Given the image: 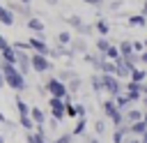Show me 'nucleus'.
<instances>
[{
    "label": "nucleus",
    "mask_w": 147,
    "mask_h": 143,
    "mask_svg": "<svg viewBox=\"0 0 147 143\" xmlns=\"http://www.w3.org/2000/svg\"><path fill=\"white\" fill-rule=\"evenodd\" d=\"M0 60H2V53H0Z\"/></svg>",
    "instance_id": "55"
},
{
    "label": "nucleus",
    "mask_w": 147,
    "mask_h": 143,
    "mask_svg": "<svg viewBox=\"0 0 147 143\" xmlns=\"http://www.w3.org/2000/svg\"><path fill=\"white\" fill-rule=\"evenodd\" d=\"M18 2H23V5H30V2H32V0H18Z\"/></svg>",
    "instance_id": "51"
},
{
    "label": "nucleus",
    "mask_w": 147,
    "mask_h": 143,
    "mask_svg": "<svg viewBox=\"0 0 147 143\" xmlns=\"http://www.w3.org/2000/svg\"><path fill=\"white\" fill-rule=\"evenodd\" d=\"M101 85H103V92H108L110 97H117L124 92V85L115 74H101Z\"/></svg>",
    "instance_id": "3"
},
{
    "label": "nucleus",
    "mask_w": 147,
    "mask_h": 143,
    "mask_svg": "<svg viewBox=\"0 0 147 143\" xmlns=\"http://www.w3.org/2000/svg\"><path fill=\"white\" fill-rule=\"evenodd\" d=\"M126 23H129V28H145L147 25V18H145V14H131L126 18Z\"/></svg>",
    "instance_id": "10"
},
{
    "label": "nucleus",
    "mask_w": 147,
    "mask_h": 143,
    "mask_svg": "<svg viewBox=\"0 0 147 143\" xmlns=\"http://www.w3.org/2000/svg\"><path fill=\"white\" fill-rule=\"evenodd\" d=\"M5 7H7L9 12H14V14L23 16L25 21H28V18H32V9H30V5H23V2H16V0H9Z\"/></svg>",
    "instance_id": "7"
},
{
    "label": "nucleus",
    "mask_w": 147,
    "mask_h": 143,
    "mask_svg": "<svg viewBox=\"0 0 147 143\" xmlns=\"http://www.w3.org/2000/svg\"><path fill=\"white\" fill-rule=\"evenodd\" d=\"M74 138H76V136H74L71 131H64V134L55 136V138H53V143H74Z\"/></svg>",
    "instance_id": "31"
},
{
    "label": "nucleus",
    "mask_w": 147,
    "mask_h": 143,
    "mask_svg": "<svg viewBox=\"0 0 147 143\" xmlns=\"http://www.w3.org/2000/svg\"><path fill=\"white\" fill-rule=\"evenodd\" d=\"M71 42H74V37H71V32H57V44L60 46H71Z\"/></svg>",
    "instance_id": "26"
},
{
    "label": "nucleus",
    "mask_w": 147,
    "mask_h": 143,
    "mask_svg": "<svg viewBox=\"0 0 147 143\" xmlns=\"http://www.w3.org/2000/svg\"><path fill=\"white\" fill-rule=\"evenodd\" d=\"M30 62H32V69H34L37 74L53 72V62L48 60V55H41V53H30Z\"/></svg>",
    "instance_id": "4"
},
{
    "label": "nucleus",
    "mask_w": 147,
    "mask_h": 143,
    "mask_svg": "<svg viewBox=\"0 0 147 143\" xmlns=\"http://www.w3.org/2000/svg\"><path fill=\"white\" fill-rule=\"evenodd\" d=\"M83 2H87L92 7H103V0H83Z\"/></svg>",
    "instance_id": "43"
},
{
    "label": "nucleus",
    "mask_w": 147,
    "mask_h": 143,
    "mask_svg": "<svg viewBox=\"0 0 147 143\" xmlns=\"http://www.w3.org/2000/svg\"><path fill=\"white\" fill-rule=\"evenodd\" d=\"M90 85L94 92H103V85H101V74H92L90 76Z\"/></svg>",
    "instance_id": "27"
},
{
    "label": "nucleus",
    "mask_w": 147,
    "mask_h": 143,
    "mask_svg": "<svg viewBox=\"0 0 147 143\" xmlns=\"http://www.w3.org/2000/svg\"><path fill=\"white\" fill-rule=\"evenodd\" d=\"M94 46H96V53H99V55H106V53H108V48H110L113 44L108 42V37H96Z\"/></svg>",
    "instance_id": "16"
},
{
    "label": "nucleus",
    "mask_w": 147,
    "mask_h": 143,
    "mask_svg": "<svg viewBox=\"0 0 147 143\" xmlns=\"http://www.w3.org/2000/svg\"><path fill=\"white\" fill-rule=\"evenodd\" d=\"M113 99H115V104H117V108H119V111H126V108H131V106H133V101L129 99V95H126V92H122V95H117V97H113Z\"/></svg>",
    "instance_id": "11"
},
{
    "label": "nucleus",
    "mask_w": 147,
    "mask_h": 143,
    "mask_svg": "<svg viewBox=\"0 0 147 143\" xmlns=\"http://www.w3.org/2000/svg\"><path fill=\"white\" fill-rule=\"evenodd\" d=\"M9 46H11V44L7 42V37H5V35H0V53H2V51H7Z\"/></svg>",
    "instance_id": "37"
},
{
    "label": "nucleus",
    "mask_w": 147,
    "mask_h": 143,
    "mask_svg": "<svg viewBox=\"0 0 147 143\" xmlns=\"http://www.w3.org/2000/svg\"><path fill=\"white\" fill-rule=\"evenodd\" d=\"M124 120H126V125H133V122L142 120V111H140V108H136V106H131V108H126V111H124Z\"/></svg>",
    "instance_id": "9"
},
{
    "label": "nucleus",
    "mask_w": 147,
    "mask_h": 143,
    "mask_svg": "<svg viewBox=\"0 0 147 143\" xmlns=\"http://www.w3.org/2000/svg\"><path fill=\"white\" fill-rule=\"evenodd\" d=\"M16 48L14 46H9L7 51H2V62H9V65H16Z\"/></svg>",
    "instance_id": "23"
},
{
    "label": "nucleus",
    "mask_w": 147,
    "mask_h": 143,
    "mask_svg": "<svg viewBox=\"0 0 147 143\" xmlns=\"http://www.w3.org/2000/svg\"><path fill=\"white\" fill-rule=\"evenodd\" d=\"M101 108H103V115H106V118H113V115H115V113H117V111H119V108H117V104H115V99H113V97H110V99H106V101H103V104H101Z\"/></svg>",
    "instance_id": "12"
},
{
    "label": "nucleus",
    "mask_w": 147,
    "mask_h": 143,
    "mask_svg": "<svg viewBox=\"0 0 147 143\" xmlns=\"http://www.w3.org/2000/svg\"><path fill=\"white\" fill-rule=\"evenodd\" d=\"M80 85H83L80 76H78V78H74V81H69V83H67V88H69V95H76V92L80 90Z\"/></svg>",
    "instance_id": "33"
},
{
    "label": "nucleus",
    "mask_w": 147,
    "mask_h": 143,
    "mask_svg": "<svg viewBox=\"0 0 147 143\" xmlns=\"http://www.w3.org/2000/svg\"><path fill=\"white\" fill-rule=\"evenodd\" d=\"M57 78H60L62 83H69V81L78 78V74H76L74 69H62V72H57Z\"/></svg>",
    "instance_id": "25"
},
{
    "label": "nucleus",
    "mask_w": 147,
    "mask_h": 143,
    "mask_svg": "<svg viewBox=\"0 0 147 143\" xmlns=\"http://www.w3.org/2000/svg\"><path fill=\"white\" fill-rule=\"evenodd\" d=\"M0 143H5V138H2V134H0Z\"/></svg>",
    "instance_id": "53"
},
{
    "label": "nucleus",
    "mask_w": 147,
    "mask_h": 143,
    "mask_svg": "<svg viewBox=\"0 0 147 143\" xmlns=\"http://www.w3.org/2000/svg\"><path fill=\"white\" fill-rule=\"evenodd\" d=\"M142 14H147V0H145V7H142Z\"/></svg>",
    "instance_id": "50"
},
{
    "label": "nucleus",
    "mask_w": 147,
    "mask_h": 143,
    "mask_svg": "<svg viewBox=\"0 0 147 143\" xmlns=\"http://www.w3.org/2000/svg\"><path fill=\"white\" fill-rule=\"evenodd\" d=\"M46 92H48V97H57V99L71 101V95H69L67 83H62L57 76H48L46 78Z\"/></svg>",
    "instance_id": "2"
},
{
    "label": "nucleus",
    "mask_w": 147,
    "mask_h": 143,
    "mask_svg": "<svg viewBox=\"0 0 147 143\" xmlns=\"http://www.w3.org/2000/svg\"><path fill=\"white\" fill-rule=\"evenodd\" d=\"M48 108H51V115L57 118V120H67V101L64 99H57V97H48Z\"/></svg>",
    "instance_id": "5"
},
{
    "label": "nucleus",
    "mask_w": 147,
    "mask_h": 143,
    "mask_svg": "<svg viewBox=\"0 0 147 143\" xmlns=\"http://www.w3.org/2000/svg\"><path fill=\"white\" fill-rule=\"evenodd\" d=\"M115 72H117L115 62L108 60V58H103V60H101V72H99V74H115Z\"/></svg>",
    "instance_id": "24"
},
{
    "label": "nucleus",
    "mask_w": 147,
    "mask_h": 143,
    "mask_svg": "<svg viewBox=\"0 0 147 143\" xmlns=\"http://www.w3.org/2000/svg\"><path fill=\"white\" fill-rule=\"evenodd\" d=\"M145 78H147V72H145V69H133V72H131V81H133V83H142Z\"/></svg>",
    "instance_id": "30"
},
{
    "label": "nucleus",
    "mask_w": 147,
    "mask_h": 143,
    "mask_svg": "<svg viewBox=\"0 0 147 143\" xmlns=\"http://www.w3.org/2000/svg\"><path fill=\"white\" fill-rule=\"evenodd\" d=\"M110 9H113V12L122 9V0H113V2H110Z\"/></svg>",
    "instance_id": "42"
},
{
    "label": "nucleus",
    "mask_w": 147,
    "mask_h": 143,
    "mask_svg": "<svg viewBox=\"0 0 147 143\" xmlns=\"http://www.w3.org/2000/svg\"><path fill=\"white\" fill-rule=\"evenodd\" d=\"M67 118H78V111H76L74 101H67Z\"/></svg>",
    "instance_id": "35"
},
{
    "label": "nucleus",
    "mask_w": 147,
    "mask_h": 143,
    "mask_svg": "<svg viewBox=\"0 0 147 143\" xmlns=\"http://www.w3.org/2000/svg\"><path fill=\"white\" fill-rule=\"evenodd\" d=\"M85 131H87V118H78L76 120V127L71 129V134L78 138V136H85Z\"/></svg>",
    "instance_id": "17"
},
{
    "label": "nucleus",
    "mask_w": 147,
    "mask_h": 143,
    "mask_svg": "<svg viewBox=\"0 0 147 143\" xmlns=\"http://www.w3.org/2000/svg\"><path fill=\"white\" fill-rule=\"evenodd\" d=\"M69 48H71L74 53H83V55L87 53V44H85V39H74Z\"/></svg>",
    "instance_id": "22"
},
{
    "label": "nucleus",
    "mask_w": 147,
    "mask_h": 143,
    "mask_svg": "<svg viewBox=\"0 0 147 143\" xmlns=\"http://www.w3.org/2000/svg\"><path fill=\"white\" fill-rule=\"evenodd\" d=\"M76 111H78V118H85V115H87V108H85V104H76Z\"/></svg>",
    "instance_id": "39"
},
{
    "label": "nucleus",
    "mask_w": 147,
    "mask_h": 143,
    "mask_svg": "<svg viewBox=\"0 0 147 143\" xmlns=\"http://www.w3.org/2000/svg\"><path fill=\"white\" fill-rule=\"evenodd\" d=\"M106 131H108V122H106L103 118H96V120H94V136L101 138Z\"/></svg>",
    "instance_id": "21"
},
{
    "label": "nucleus",
    "mask_w": 147,
    "mask_h": 143,
    "mask_svg": "<svg viewBox=\"0 0 147 143\" xmlns=\"http://www.w3.org/2000/svg\"><path fill=\"white\" fill-rule=\"evenodd\" d=\"M142 106H145V108H147V95H145V97H142Z\"/></svg>",
    "instance_id": "48"
},
{
    "label": "nucleus",
    "mask_w": 147,
    "mask_h": 143,
    "mask_svg": "<svg viewBox=\"0 0 147 143\" xmlns=\"http://www.w3.org/2000/svg\"><path fill=\"white\" fill-rule=\"evenodd\" d=\"M140 62H142V65H147V48L140 53Z\"/></svg>",
    "instance_id": "44"
},
{
    "label": "nucleus",
    "mask_w": 147,
    "mask_h": 143,
    "mask_svg": "<svg viewBox=\"0 0 147 143\" xmlns=\"http://www.w3.org/2000/svg\"><path fill=\"white\" fill-rule=\"evenodd\" d=\"M110 122H113V127L117 129V127H122V125H126V120H124V111H117L113 118H110Z\"/></svg>",
    "instance_id": "29"
},
{
    "label": "nucleus",
    "mask_w": 147,
    "mask_h": 143,
    "mask_svg": "<svg viewBox=\"0 0 147 143\" xmlns=\"http://www.w3.org/2000/svg\"><path fill=\"white\" fill-rule=\"evenodd\" d=\"M23 138H25V143H37V134L34 131H25Z\"/></svg>",
    "instance_id": "38"
},
{
    "label": "nucleus",
    "mask_w": 147,
    "mask_h": 143,
    "mask_svg": "<svg viewBox=\"0 0 147 143\" xmlns=\"http://www.w3.org/2000/svg\"><path fill=\"white\" fill-rule=\"evenodd\" d=\"M46 2H48L51 7H55V5H57V0H46Z\"/></svg>",
    "instance_id": "47"
},
{
    "label": "nucleus",
    "mask_w": 147,
    "mask_h": 143,
    "mask_svg": "<svg viewBox=\"0 0 147 143\" xmlns=\"http://www.w3.org/2000/svg\"><path fill=\"white\" fill-rule=\"evenodd\" d=\"M5 85H7V83H5V74H2V69H0V90H2Z\"/></svg>",
    "instance_id": "46"
},
{
    "label": "nucleus",
    "mask_w": 147,
    "mask_h": 143,
    "mask_svg": "<svg viewBox=\"0 0 147 143\" xmlns=\"http://www.w3.org/2000/svg\"><path fill=\"white\" fill-rule=\"evenodd\" d=\"M142 120H145V122H147V108H145V111H142Z\"/></svg>",
    "instance_id": "49"
},
{
    "label": "nucleus",
    "mask_w": 147,
    "mask_h": 143,
    "mask_svg": "<svg viewBox=\"0 0 147 143\" xmlns=\"http://www.w3.org/2000/svg\"><path fill=\"white\" fill-rule=\"evenodd\" d=\"M0 69H2V74H5V83H7L11 90H16V92L28 90V81H25V76L18 72L16 65H9V62H2V60H0Z\"/></svg>",
    "instance_id": "1"
},
{
    "label": "nucleus",
    "mask_w": 147,
    "mask_h": 143,
    "mask_svg": "<svg viewBox=\"0 0 147 143\" xmlns=\"http://www.w3.org/2000/svg\"><path fill=\"white\" fill-rule=\"evenodd\" d=\"M28 44H30V51H32V53H41V55H51V46L46 44V39H44V35H37V37H30V39H28Z\"/></svg>",
    "instance_id": "6"
},
{
    "label": "nucleus",
    "mask_w": 147,
    "mask_h": 143,
    "mask_svg": "<svg viewBox=\"0 0 147 143\" xmlns=\"http://www.w3.org/2000/svg\"><path fill=\"white\" fill-rule=\"evenodd\" d=\"M30 118L34 120V125H46V120H48L46 113H44L39 106H32V108H30Z\"/></svg>",
    "instance_id": "13"
},
{
    "label": "nucleus",
    "mask_w": 147,
    "mask_h": 143,
    "mask_svg": "<svg viewBox=\"0 0 147 143\" xmlns=\"http://www.w3.org/2000/svg\"><path fill=\"white\" fill-rule=\"evenodd\" d=\"M0 125H5L7 129H14V127H16V125H14V122H9V120H7V118H5L2 113H0Z\"/></svg>",
    "instance_id": "40"
},
{
    "label": "nucleus",
    "mask_w": 147,
    "mask_h": 143,
    "mask_svg": "<svg viewBox=\"0 0 147 143\" xmlns=\"http://www.w3.org/2000/svg\"><path fill=\"white\" fill-rule=\"evenodd\" d=\"M142 44H145V48H147V37H145V42H142Z\"/></svg>",
    "instance_id": "52"
},
{
    "label": "nucleus",
    "mask_w": 147,
    "mask_h": 143,
    "mask_svg": "<svg viewBox=\"0 0 147 143\" xmlns=\"http://www.w3.org/2000/svg\"><path fill=\"white\" fill-rule=\"evenodd\" d=\"M67 23H69V25H71V28H76V30H78V28H80V25H83V23H85V21H83V18H80V16H76V14H71V16H69V18H67Z\"/></svg>",
    "instance_id": "34"
},
{
    "label": "nucleus",
    "mask_w": 147,
    "mask_h": 143,
    "mask_svg": "<svg viewBox=\"0 0 147 143\" xmlns=\"http://www.w3.org/2000/svg\"><path fill=\"white\" fill-rule=\"evenodd\" d=\"M129 127H131V136H138V138H140V136L147 134V122H145V120H138V122H133V125H129Z\"/></svg>",
    "instance_id": "14"
},
{
    "label": "nucleus",
    "mask_w": 147,
    "mask_h": 143,
    "mask_svg": "<svg viewBox=\"0 0 147 143\" xmlns=\"http://www.w3.org/2000/svg\"><path fill=\"white\" fill-rule=\"evenodd\" d=\"M145 95H147V83H145Z\"/></svg>",
    "instance_id": "54"
},
{
    "label": "nucleus",
    "mask_w": 147,
    "mask_h": 143,
    "mask_svg": "<svg viewBox=\"0 0 147 143\" xmlns=\"http://www.w3.org/2000/svg\"><path fill=\"white\" fill-rule=\"evenodd\" d=\"M0 23L2 25H14V12H9L2 2H0Z\"/></svg>",
    "instance_id": "15"
},
{
    "label": "nucleus",
    "mask_w": 147,
    "mask_h": 143,
    "mask_svg": "<svg viewBox=\"0 0 147 143\" xmlns=\"http://www.w3.org/2000/svg\"><path fill=\"white\" fill-rule=\"evenodd\" d=\"M106 58H108V60H113V62H117V60L122 58V55H119V46H115V44H113V46L108 48V53H106Z\"/></svg>",
    "instance_id": "32"
},
{
    "label": "nucleus",
    "mask_w": 147,
    "mask_h": 143,
    "mask_svg": "<svg viewBox=\"0 0 147 143\" xmlns=\"http://www.w3.org/2000/svg\"><path fill=\"white\" fill-rule=\"evenodd\" d=\"M60 122H62V120H57V118L51 115V118H48V127H51V131H57V129H60Z\"/></svg>",
    "instance_id": "36"
},
{
    "label": "nucleus",
    "mask_w": 147,
    "mask_h": 143,
    "mask_svg": "<svg viewBox=\"0 0 147 143\" xmlns=\"http://www.w3.org/2000/svg\"><path fill=\"white\" fill-rule=\"evenodd\" d=\"M94 30H96L101 37H108L110 25H108V21H106V18H101V16H99V18H96V23H94Z\"/></svg>",
    "instance_id": "18"
},
{
    "label": "nucleus",
    "mask_w": 147,
    "mask_h": 143,
    "mask_svg": "<svg viewBox=\"0 0 147 143\" xmlns=\"http://www.w3.org/2000/svg\"><path fill=\"white\" fill-rule=\"evenodd\" d=\"M126 143H140V138H138V136H129V138H126Z\"/></svg>",
    "instance_id": "45"
},
{
    "label": "nucleus",
    "mask_w": 147,
    "mask_h": 143,
    "mask_svg": "<svg viewBox=\"0 0 147 143\" xmlns=\"http://www.w3.org/2000/svg\"><path fill=\"white\" fill-rule=\"evenodd\" d=\"M25 25H28V30H32V32H37V35H44V30H46V23H44L41 18H37V16L28 18Z\"/></svg>",
    "instance_id": "8"
},
{
    "label": "nucleus",
    "mask_w": 147,
    "mask_h": 143,
    "mask_svg": "<svg viewBox=\"0 0 147 143\" xmlns=\"http://www.w3.org/2000/svg\"><path fill=\"white\" fill-rule=\"evenodd\" d=\"M133 51H136V53L140 55V53L145 51V44H142V42H133Z\"/></svg>",
    "instance_id": "41"
},
{
    "label": "nucleus",
    "mask_w": 147,
    "mask_h": 143,
    "mask_svg": "<svg viewBox=\"0 0 147 143\" xmlns=\"http://www.w3.org/2000/svg\"><path fill=\"white\" fill-rule=\"evenodd\" d=\"M76 32H78V35H83V37H92L96 30H94V25H90V23H83V25H80Z\"/></svg>",
    "instance_id": "28"
},
{
    "label": "nucleus",
    "mask_w": 147,
    "mask_h": 143,
    "mask_svg": "<svg viewBox=\"0 0 147 143\" xmlns=\"http://www.w3.org/2000/svg\"><path fill=\"white\" fill-rule=\"evenodd\" d=\"M16 108H18V118L30 115V106H28V101H25L21 95H16Z\"/></svg>",
    "instance_id": "20"
},
{
    "label": "nucleus",
    "mask_w": 147,
    "mask_h": 143,
    "mask_svg": "<svg viewBox=\"0 0 147 143\" xmlns=\"http://www.w3.org/2000/svg\"><path fill=\"white\" fill-rule=\"evenodd\" d=\"M136 51H133V42H129V39H124V42H119V55L122 58H129V55H133Z\"/></svg>",
    "instance_id": "19"
}]
</instances>
